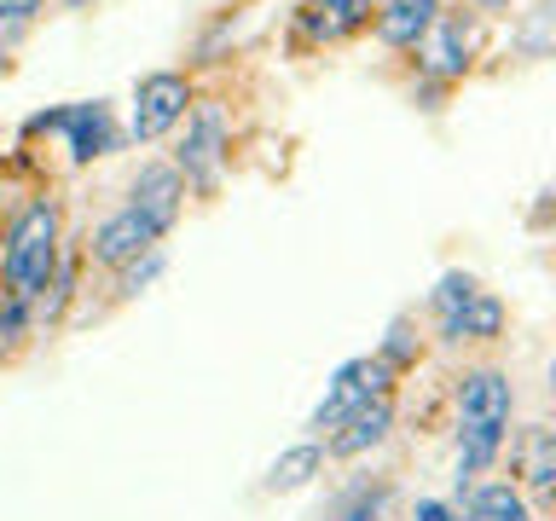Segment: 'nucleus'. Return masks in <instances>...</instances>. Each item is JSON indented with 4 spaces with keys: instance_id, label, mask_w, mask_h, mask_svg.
Masks as SVG:
<instances>
[{
    "instance_id": "obj_1",
    "label": "nucleus",
    "mask_w": 556,
    "mask_h": 521,
    "mask_svg": "<svg viewBox=\"0 0 556 521\" xmlns=\"http://www.w3.org/2000/svg\"><path fill=\"white\" fill-rule=\"evenodd\" d=\"M510 411L516 389L498 365H476L458 377V493H476V475L498 463L510 441Z\"/></svg>"
},
{
    "instance_id": "obj_2",
    "label": "nucleus",
    "mask_w": 556,
    "mask_h": 521,
    "mask_svg": "<svg viewBox=\"0 0 556 521\" xmlns=\"http://www.w3.org/2000/svg\"><path fill=\"white\" fill-rule=\"evenodd\" d=\"M59 238H64V220H59V198H29L24 208L12 215L7 238H0V295H35L47 290V278L59 272Z\"/></svg>"
},
{
    "instance_id": "obj_3",
    "label": "nucleus",
    "mask_w": 556,
    "mask_h": 521,
    "mask_svg": "<svg viewBox=\"0 0 556 521\" xmlns=\"http://www.w3.org/2000/svg\"><path fill=\"white\" fill-rule=\"evenodd\" d=\"M226 156H232V111L226 99H191V111L180 122V145H174V168L186 174V191H208L220 186Z\"/></svg>"
},
{
    "instance_id": "obj_4",
    "label": "nucleus",
    "mask_w": 556,
    "mask_h": 521,
    "mask_svg": "<svg viewBox=\"0 0 556 521\" xmlns=\"http://www.w3.org/2000/svg\"><path fill=\"white\" fill-rule=\"evenodd\" d=\"M394 365L382 359V354H359V359H342L337 365V377L325 382V399L313 406V417H307V429H319V434H330L337 423H348L359 406H371V399H382V394H394Z\"/></svg>"
},
{
    "instance_id": "obj_5",
    "label": "nucleus",
    "mask_w": 556,
    "mask_h": 521,
    "mask_svg": "<svg viewBox=\"0 0 556 521\" xmlns=\"http://www.w3.org/2000/svg\"><path fill=\"white\" fill-rule=\"evenodd\" d=\"M24 134H64V145L76 163H93V156H111L122 151L128 128L116 122V111L104 99H81V104H64V111H47V116H29Z\"/></svg>"
},
{
    "instance_id": "obj_6",
    "label": "nucleus",
    "mask_w": 556,
    "mask_h": 521,
    "mask_svg": "<svg viewBox=\"0 0 556 521\" xmlns=\"http://www.w3.org/2000/svg\"><path fill=\"white\" fill-rule=\"evenodd\" d=\"M476 47H481V12L452 7V12L434 17V29L424 35V47H417V76L434 81V87H452L469 64H476Z\"/></svg>"
},
{
    "instance_id": "obj_7",
    "label": "nucleus",
    "mask_w": 556,
    "mask_h": 521,
    "mask_svg": "<svg viewBox=\"0 0 556 521\" xmlns=\"http://www.w3.org/2000/svg\"><path fill=\"white\" fill-rule=\"evenodd\" d=\"M186 111H191V81L180 69H151V76H139V87H134L128 139L134 145H156V139H168L180 128Z\"/></svg>"
},
{
    "instance_id": "obj_8",
    "label": "nucleus",
    "mask_w": 556,
    "mask_h": 521,
    "mask_svg": "<svg viewBox=\"0 0 556 521\" xmlns=\"http://www.w3.org/2000/svg\"><path fill=\"white\" fill-rule=\"evenodd\" d=\"M151 250H163V232H156V226L139 215L134 203H122L116 215H104L93 226V238H87V255H93L99 267H111V272L134 267V260L151 255Z\"/></svg>"
},
{
    "instance_id": "obj_9",
    "label": "nucleus",
    "mask_w": 556,
    "mask_h": 521,
    "mask_svg": "<svg viewBox=\"0 0 556 521\" xmlns=\"http://www.w3.org/2000/svg\"><path fill=\"white\" fill-rule=\"evenodd\" d=\"M382 0H302L295 7V35L307 47H342L348 35L371 29Z\"/></svg>"
},
{
    "instance_id": "obj_10",
    "label": "nucleus",
    "mask_w": 556,
    "mask_h": 521,
    "mask_svg": "<svg viewBox=\"0 0 556 521\" xmlns=\"http://www.w3.org/2000/svg\"><path fill=\"white\" fill-rule=\"evenodd\" d=\"M128 203L168 238L174 220L186 215V174L174 163H139V174L128 180Z\"/></svg>"
},
{
    "instance_id": "obj_11",
    "label": "nucleus",
    "mask_w": 556,
    "mask_h": 521,
    "mask_svg": "<svg viewBox=\"0 0 556 521\" xmlns=\"http://www.w3.org/2000/svg\"><path fill=\"white\" fill-rule=\"evenodd\" d=\"M389 434H394V394H382L325 434V458H365V452H377Z\"/></svg>"
},
{
    "instance_id": "obj_12",
    "label": "nucleus",
    "mask_w": 556,
    "mask_h": 521,
    "mask_svg": "<svg viewBox=\"0 0 556 521\" xmlns=\"http://www.w3.org/2000/svg\"><path fill=\"white\" fill-rule=\"evenodd\" d=\"M510 463H516L521 486H528L539 504H556V429L528 423L510 441Z\"/></svg>"
},
{
    "instance_id": "obj_13",
    "label": "nucleus",
    "mask_w": 556,
    "mask_h": 521,
    "mask_svg": "<svg viewBox=\"0 0 556 521\" xmlns=\"http://www.w3.org/2000/svg\"><path fill=\"white\" fill-rule=\"evenodd\" d=\"M441 12H446L441 0H382V12H377L371 35H377V41L389 47V52H417Z\"/></svg>"
},
{
    "instance_id": "obj_14",
    "label": "nucleus",
    "mask_w": 556,
    "mask_h": 521,
    "mask_svg": "<svg viewBox=\"0 0 556 521\" xmlns=\"http://www.w3.org/2000/svg\"><path fill=\"white\" fill-rule=\"evenodd\" d=\"M498 336H504V302L493 290H476V302L441 325V342H498Z\"/></svg>"
},
{
    "instance_id": "obj_15",
    "label": "nucleus",
    "mask_w": 556,
    "mask_h": 521,
    "mask_svg": "<svg viewBox=\"0 0 556 521\" xmlns=\"http://www.w3.org/2000/svg\"><path fill=\"white\" fill-rule=\"evenodd\" d=\"M458 521H533V510L521 504V486L516 481H481L469 504L458 510Z\"/></svg>"
},
{
    "instance_id": "obj_16",
    "label": "nucleus",
    "mask_w": 556,
    "mask_h": 521,
    "mask_svg": "<svg viewBox=\"0 0 556 521\" xmlns=\"http://www.w3.org/2000/svg\"><path fill=\"white\" fill-rule=\"evenodd\" d=\"M313 475H325V446L319 441H295V446H285L273 458V469H267V493H295V486H307Z\"/></svg>"
},
{
    "instance_id": "obj_17",
    "label": "nucleus",
    "mask_w": 556,
    "mask_h": 521,
    "mask_svg": "<svg viewBox=\"0 0 556 521\" xmlns=\"http://www.w3.org/2000/svg\"><path fill=\"white\" fill-rule=\"evenodd\" d=\"M389 498H394L389 481H354L337 504H330V521H382Z\"/></svg>"
},
{
    "instance_id": "obj_18",
    "label": "nucleus",
    "mask_w": 556,
    "mask_h": 521,
    "mask_svg": "<svg viewBox=\"0 0 556 521\" xmlns=\"http://www.w3.org/2000/svg\"><path fill=\"white\" fill-rule=\"evenodd\" d=\"M476 278L469 272H441L434 278V290H429V307H434V325H446V319H458V313L476 302Z\"/></svg>"
},
{
    "instance_id": "obj_19",
    "label": "nucleus",
    "mask_w": 556,
    "mask_h": 521,
    "mask_svg": "<svg viewBox=\"0 0 556 521\" xmlns=\"http://www.w3.org/2000/svg\"><path fill=\"white\" fill-rule=\"evenodd\" d=\"M41 295H47V302H41V313H35V325H47V330H52V325L64 319L70 295H76V260H59V272L47 278V290H41Z\"/></svg>"
},
{
    "instance_id": "obj_20",
    "label": "nucleus",
    "mask_w": 556,
    "mask_h": 521,
    "mask_svg": "<svg viewBox=\"0 0 556 521\" xmlns=\"http://www.w3.org/2000/svg\"><path fill=\"white\" fill-rule=\"evenodd\" d=\"M382 359L394 365V371H412L417 365V354H424V342H417V325L406 319V313H400V319L389 325V336H382V347H377Z\"/></svg>"
},
{
    "instance_id": "obj_21",
    "label": "nucleus",
    "mask_w": 556,
    "mask_h": 521,
    "mask_svg": "<svg viewBox=\"0 0 556 521\" xmlns=\"http://www.w3.org/2000/svg\"><path fill=\"white\" fill-rule=\"evenodd\" d=\"M29 330H35V302H24V295H0V354H12Z\"/></svg>"
},
{
    "instance_id": "obj_22",
    "label": "nucleus",
    "mask_w": 556,
    "mask_h": 521,
    "mask_svg": "<svg viewBox=\"0 0 556 521\" xmlns=\"http://www.w3.org/2000/svg\"><path fill=\"white\" fill-rule=\"evenodd\" d=\"M163 260H168L163 250H151V255H139V260H134V267H122V278H116V290H122V295H139V290H146V284H151V278H156V272H163Z\"/></svg>"
},
{
    "instance_id": "obj_23",
    "label": "nucleus",
    "mask_w": 556,
    "mask_h": 521,
    "mask_svg": "<svg viewBox=\"0 0 556 521\" xmlns=\"http://www.w3.org/2000/svg\"><path fill=\"white\" fill-rule=\"evenodd\" d=\"M412 521H458V510H452V504H441V498H417Z\"/></svg>"
},
{
    "instance_id": "obj_24",
    "label": "nucleus",
    "mask_w": 556,
    "mask_h": 521,
    "mask_svg": "<svg viewBox=\"0 0 556 521\" xmlns=\"http://www.w3.org/2000/svg\"><path fill=\"white\" fill-rule=\"evenodd\" d=\"M41 7H47V0H7V12L17 17V24H29V17L41 12Z\"/></svg>"
},
{
    "instance_id": "obj_25",
    "label": "nucleus",
    "mask_w": 556,
    "mask_h": 521,
    "mask_svg": "<svg viewBox=\"0 0 556 521\" xmlns=\"http://www.w3.org/2000/svg\"><path fill=\"white\" fill-rule=\"evenodd\" d=\"M551 399H556V354H551Z\"/></svg>"
},
{
    "instance_id": "obj_26",
    "label": "nucleus",
    "mask_w": 556,
    "mask_h": 521,
    "mask_svg": "<svg viewBox=\"0 0 556 521\" xmlns=\"http://www.w3.org/2000/svg\"><path fill=\"white\" fill-rule=\"evenodd\" d=\"M0 76H7V59H0Z\"/></svg>"
}]
</instances>
